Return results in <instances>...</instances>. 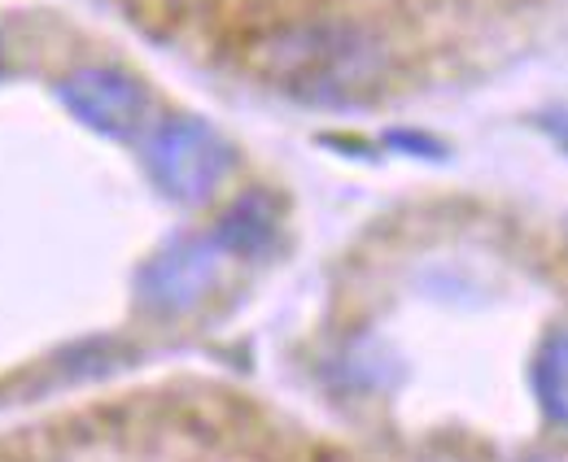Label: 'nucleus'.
Segmentation results:
<instances>
[{
	"label": "nucleus",
	"instance_id": "nucleus-1",
	"mask_svg": "<svg viewBox=\"0 0 568 462\" xmlns=\"http://www.w3.org/2000/svg\"><path fill=\"white\" fill-rule=\"evenodd\" d=\"M389 49L346 18H311L267 31L250 49V70L281 96L315 110H355L385 92Z\"/></svg>",
	"mask_w": 568,
	"mask_h": 462
},
{
	"label": "nucleus",
	"instance_id": "nucleus-2",
	"mask_svg": "<svg viewBox=\"0 0 568 462\" xmlns=\"http://www.w3.org/2000/svg\"><path fill=\"white\" fill-rule=\"evenodd\" d=\"M232 144L206 119L175 114L153 123L144 140V171L153 188L175 205H206L232 171Z\"/></svg>",
	"mask_w": 568,
	"mask_h": 462
},
{
	"label": "nucleus",
	"instance_id": "nucleus-3",
	"mask_svg": "<svg viewBox=\"0 0 568 462\" xmlns=\"http://www.w3.org/2000/svg\"><path fill=\"white\" fill-rule=\"evenodd\" d=\"M223 263H227V254L214 240V232L175 236L144 263L141 279H136L141 306L153 315H189L193 306H202L211 297Z\"/></svg>",
	"mask_w": 568,
	"mask_h": 462
},
{
	"label": "nucleus",
	"instance_id": "nucleus-4",
	"mask_svg": "<svg viewBox=\"0 0 568 462\" xmlns=\"http://www.w3.org/2000/svg\"><path fill=\"white\" fill-rule=\"evenodd\" d=\"M58 101L74 123L105 140H136L149 127V92L119 66H79L58 83Z\"/></svg>",
	"mask_w": 568,
	"mask_h": 462
},
{
	"label": "nucleus",
	"instance_id": "nucleus-5",
	"mask_svg": "<svg viewBox=\"0 0 568 462\" xmlns=\"http://www.w3.org/2000/svg\"><path fill=\"white\" fill-rule=\"evenodd\" d=\"M276 232H281V205L258 188L232 201L214 223V240L223 245L227 258H263L276 245Z\"/></svg>",
	"mask_w": 568,
	"mask_h": 462
},
{
	"label": "nucleus",
	"instance_id": "nucleus-6",
	"mask_svg": "<svg viewBox=\"0 0 568 462\" xmlns=\"http://www.w3.org/2000/svg\"><path fill=\"white\" fill-rule=\"evenodd\" d=\"M534 397H538V410L568 432V328L551 331L534 358Z\"/></svg>",
	"mask_w": 568,
	"mask_h": 462
},
{
	"label": "nucleus",
	"instance_id": "nucleus-7",
	"mask_svg": "<svg viewBox=\"0 0 568 462\" xmlns=\"http://www.w3.org/2000/svg\"><path fill=\"white\" fill-rule=\"evenodd\" d=\"M385 144L407 148V153H416V157H442V144L428 140V135H416V132H389L385 135Z\"/></svg>",
	"mask_w": 568,
	"mask_h": 462
},
{
	"label": "nucleus",
	"instance_id": "nucleus-8",
	"mask_svg": "<svg viewBox=\"0 0 568 462\" xmlns=\"http://www.w3.org/2000/svg\"><path fill=\"white\" fill-rule=\"evenodd\" d=\"M0 66H4V44H0Z\"/></svg>",
	"mask_w": 568,
	"mask_h": 462
},
{
	"label": "nucleus",
	"instance_id": "nucleus-9",
	"mask_svg": "<svg viewBox=\"0 0 568 462\" xmlns=\"http://www.w3.org/2000/svg\"><path fill=\"white\" fill-rule=\"evenodd\" d=\"M529 462H551V459H529Z\"/></svg>",
	"mask_w": 568,
	"mask_h": 462
}]
</instances>
